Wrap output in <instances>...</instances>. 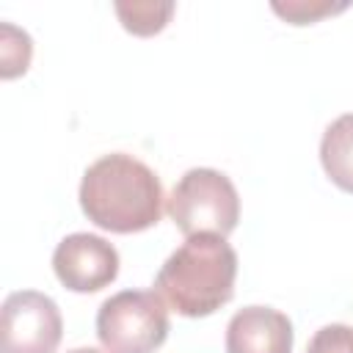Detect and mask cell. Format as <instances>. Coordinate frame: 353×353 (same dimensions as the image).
<instances>
[{
  "mask_svg": "<svg viewBox=\"0 0 353 353\" xmlns=\"http://www.w3.org/2000/svg\"><path fill=\"white\" fill-rule=\"evenodd\" d=\"M83 215L113 234L152 229L163 215V182L138 157L113 152L94 160L80 179Z\"/></svg>",
  "mask_w": 353,
  "mask_h": 353,
  "instance_id": "cell-1",
  "label": "cell"
},
{
  "mask_svg": "<svg viewBox=\"0 0 353 353\" xmlns=\"http://www.w3.org/2000/svg\"><path fill=\"white\" fill-rule=\"evenodd\" d=\"M237 254L221 234L188 237L157 270L154 292L182 317H210L234 295Z\"/></svg>",
  "mask_w": 353,
  "mask_h": 353,
  "instance_id": "cell-2",
  "label": "cell"
},
{
  "mask_svg": "<svg viewBox=\"0 0 353 353\" xmlns=\"http://www.w3.org/2000/svg\"><path fill=\"white\" fill-rule=\"evenodd\" d=\"M168 215L185 234H232L240 221V196L232 179L215 168H190L168 196Z\"/></svg>",
  "mask_w": 353,
  "mask_h": 353,
  "instance_id": "cell-3",
  "label": "cell"
},
{
  "mask_svg": "<svg viewBox=\"0 0 353 353\" xmlns=\"http://www.w3.org/2000/svg\"><path fill=\"white\" fill-rule=\"evenodd\" d=\"M168 309L154 290H121L97 312L105 353H154L168 336Z\"/></svg>",
  "mask_w": 353,
  "mask_h": 353,
  "instance_id": "cell-4",
  "label": "cell"
},
{
  "mask_svg": "<svg viewBox=\"0 0 353 353\" xmlns=\"http://www.w3.org/2000/svg\"><path fill=\"white\" fill-rule=\"evenodd\" d=\"M63 336L58 303L39 290H17L0 309V353H55Z\"/></svg>",
  "mask_w": 353,
  "mask_h": 353,
  "instance_id": "cell-5",
  "label": "cell"
},
{
  "mask_svg": "<svg viewBox=\"0 0 353 353\" xmlns=\"http://www.w3.org/2000/svg\"><path fill=\"white\" fill-rule=\"evenodd\" d=\"M119 251L99 234H66L52 251L55 279L72 292H99L119 276Z\"/></svg>",
  "mask_w": 353,
  "mask_h": 353,
  "instance_id": "cell-6",
  "label": "cell"
},
{
  "mask_svg": "<svg viewBox=\"0 0 353 353\" xmlns=\"http://www.w3.org/2000/svg\"><path fill=\"white\" fill-rule=\"evenodd\" d=\"M226 353H292V323L273 306H243L226 325Z\"/></svg>",
  "mask_w": 353,
  "mask_h": 353,
  "instance_id": "cell-7",
  "label": "cell"
},
{
  "mask_svg": "<svg viewBox=\"0 0 353 353\" xmlns=\"http://www.w3.org/2000/svg\"><path fill=\"white\" fill-rule=\"evenodd\" d=\"M320 165L336 188L353 193V113H342L325 127L320 138Z\"/></svg>",
  "mask_w": 353,
  "mask_h": 353,
  "instance_id": "cell-8",
  "label": "cell"
},
{
  "mask_svg": "<svg viewBox=\"0 0 353 353\" xmlns=\"http://www.w3.org/2000/svg\"><path fill=\"white\" fill-rule=\"evenodd\" d=\"M171 0H143V3H113V11L121 22V28L132 36H154L165 30V25L174 17Z\"/></svg>",
  "mask_w": 353,
  "mask_h": 353,
  "instance_id": "cell-9",
  "label": "cell"
},
{
  "mask_svg": "<svg viewBox=\"0 0 353 353\" xmlns=\"http://www.w3.org/2000/svg\"><path fill=\"white\" fill-rule=\"evenodd\" d=\"M33 58V41L25 30H19L11 22L0 25V77L14 80L28 72Z\"/></svg>",
  "mask_w": 353,
  "mask_h": 353,
  "instance_id": "cell-10",
  "label": "cell"
},
{
  "mask_svg": "<svg viewBox=\"0 0 353 353\" xmlns=\"http://www.w3.org/2000/svg\"><path fill=\"white\" fill-rule=\"evenodd\" d=\"M273 14H279L290 25H314L323 17H334L347 8V3H325V0H287V3H270Z\"/></svg>",
  "mask_w": 353,
  "mask_h": 353,
  "instance_id": "cell-11",
  "label": "cell"
},
{
  "mask_svg": "<svg viewBox=\"0 0 353 353\" xmlns=\"http://www.w3.org/2000/svg\"><path fill=\"white\" fill-rule=\"evenodd\" d=\"M306 353H353V325L331 323L314 331Z\"/></svg>",
  "mask_w": 353,
  "mask_h": 353,
  "instance_id": "cell-12",
  "label": "cell"
},
{
  "mask_svg": "<svg viewBox=\"0 0 353 353\" xmlns=\"http://www.w3.org/2000/svg\"><path fill=\"white\" fill-rule=\"evenodd\" d=\"M69 353H102V350H97V347H74Z\"/></svg>",
  "mask_w": 353,
  "mask_h": 353,
  "instance_id": "cell-13",
  "label": "cell"
}]
</instances>
